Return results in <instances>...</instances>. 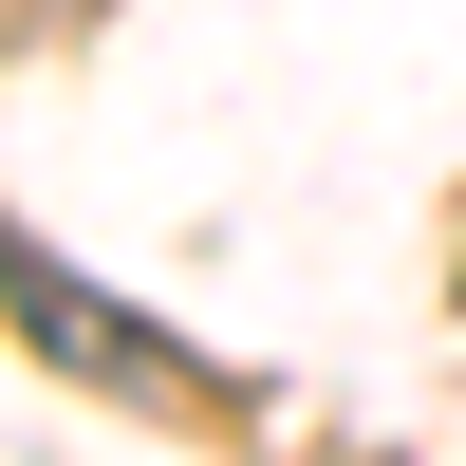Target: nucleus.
Returning a JSON list of instances; mask_svg holds the SVG:
<instances>
[{"mask_svg":"<svg viewBox=\"0 0 466 466\" xmlns=\"http://www.w3.org/2000/svg\"><path fill=\"white\" fill-rule=\"evenodd\" d=\"M0 299H19V336H56V355H75V373H131V392H168V373H187V355H168V336H131V318H112V299H94V280H75V261H37V243H19V224H0Z\"/></svg>","mask_w":466,"mask_h":466,"instance_id":"f257e3e1","label":"nucleus"}]
</instances>
